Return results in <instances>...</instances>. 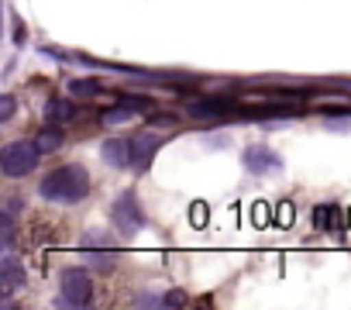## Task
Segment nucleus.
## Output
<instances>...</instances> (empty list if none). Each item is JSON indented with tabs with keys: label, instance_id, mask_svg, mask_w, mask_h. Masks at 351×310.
Segmentation results:
<instances>
[{
	"label": "nucleus",
	"instance_id": "f257e3e1",
	"mask_svg": "<svg viewBox=\"0 0 351 310\" xmlns=\"http://www.w3.org/2000/svg\"><path fill=\"white\" fill-rule=\"evenodd\" d=\"M42 197L52 204H80L90 193V176L83 166H59L56 173H49L42 180Z\"/></svg>",
	"mask_w": 351,
	"mask_h": 310
},
{
	"label": "nucleus",
	"instance_id": "f03ea898",
	"mask_svg": "<svg viewBox=\"0 0 351 310\" xmlns=\"http://www.w3.org/2000/svg\"><path fill=\"white\" fill-rule=\"evenodd\" d=\"M42 159V152L35 141H11L4 145V152H0V166H4L8 176H28Z\"/></svg>",
	"mask_w": 351,
	"mask_h": 310
},
{
	"label": "nucleus",
	"instance_id": "7ed1b4c3",
	"mask_svg": "<svg viewBox=\"0 0 351 310\" xmlns=\"http://www.w3.org/2000/svg\"><path fill=\"white\" fill-rule=\"evenodd\" d=\"M110 221H114V228H117L124 238L138 235V231L145 228V214H141L138 197H134V193H121V197L114 200V207H110Z\"/></svg>",
	"mask_w": 351,
	"mask_h": 310
},
{
	"label": "nucleus",
	"instance_id": "20e7f679",
	"mask_svg": "<svg viewBox=\"0 0 351 310\" xmlns=\"http://www.w3.org/2000/svg\"><path fill=\"white\" fill-rule=\"evenodd\" d=\"M59 286H62V303H69V307H86L93 300V283L83 269H66Z\"/></svg>",
	"mask_w": 351,
	"mask_h": 310
},
{
	"label": "nucleus",
	"instance_id": "39448f33",
	"mask_svg": "<svg viewBox=\"0 0 351 310\" xmlns=\"http://www.w3.org/2000/svg\"><path fill=\"white\" fill-rule=\"evenodd\" d=\"M155 152H158V138H155L152 131H141V134L131 141V166H134L138 173H145V169L152 166V159H155Z\"/></svg>",
	"mask_w": 351,
	"mask_h": 310
},
{
	"label": "nucleus",
	"instance_id": "423d86ee",
	"mask_svg": "<svg viewBox=\"0 0 351 310\" xmlns=\"http://www.w3.org/2000/svg\"><path fill=\"white\" fill-rule=\"evenodd\" d=\"M100 155H104V163H107V166L124 169V166H131V141H124V138H110V141H104Z\"/></svg>",
	"mask_w": 351,
	"mask_h": 310
},
{
	"label": "nucleus",
	"instance_id": "0eeeda50",
	"mask_svg": "<svg viewBox=\"0 0 351 310\" xmlns=\"http://www.w3.org/2000/svg\"><path fill=\"white\" fill-rule=\"evenodd\" d=\"M245 166H248V173H269V169H279V159L269 148L255 145V148L245 152Z\"/></svg>",
	"mask_w": 351,
	"mask_h": 310
},
{
	"label": "nucleus",
	"instance_id": "6e6552de",
	"mask_svg": "<svg viewBox=\"0 0 351 310\" xmlns=\"http://www.w3.org/2000/svg\"><path fill=\"white\" fill-rule=\"evenodd\" d=\"M25 283V272H21V265L8 255L4 262H0V293H4V296H11L18 286Z\"/></svg>",
	"mask_w": 351,
	"mask_h": 310
},
{
	"label": "nucleus",
	"instance_id": "1a4fd4ad",
	"mask_svg": "<svg viewBox=\"0 0 351 310\" xmlns=\"http://www.w3.org/2000/svg\"><path fill=\"white\" fill-rule=\"evenodd\" d=\"M224 110H231V100H224V97L190 100V114H193V117H221Z\"/></svg>",
	"mask_w": 351,
	"mask_h": 310
},
{
	"label": "nucleus",
	"instance_id": "9d476101",
	"mask_svg": "<svg viewBox=\"0 0 351 310\" xmlns=\"http://www.w3.org/2000/svg\"><path fill=\"white\" fill-rule=\"evenodd\" d=\"M45 117H49L52 124H66V121H73V117H76V104H73V100H59V97H56V100H49V104H45Z\"/></svg>",
	"mask_w": 351,
	"mask_h": 310
},
{
	"label": "nucleus",
	"instance_id": "9b49d317",
	"mask_svg": "<svg viewBox=\"0 0 351 310\" xmlns=\"http://www.w3.org/2000/svg\"><path fill=\"white\" fill-rule=\"evenodd\" d=\"M337 221H341V214H337L334 204H320V207L313 211V224H317V231H334Z\"/></svg>",
	"mask_w": 351,
	"mask_h": 310
},
{
	"label": "nucleus",
	"instance_id": "f8f14e48",
	"mask_svg": "<svg viewBox=\"0 0 351 310\" xmlns=\"http://www.w3.org/2000/svg\"><path fill=\"white\" fill-rule=\"evenodd\" d=\"M35 145H38L42 155H52V152L62 145V131H59V124H56V128H42L38 138H35Z\"/></svg>",
	"mask_w": 351,
	"mask_h": 310
},
{
	"label": "nucleus",
	"instance_id": "ddd939ff",
	"mask_svg": "<svg viewBox=\"0 0 351 310\" xmlns=\"http://www.w3.org/2000/svg\"><path fill=\"white\" fill-rule=\"evenodd\" d=\"M69 93L73 97H100V83H93V80H73L69 83Z\"/></svg>",
	"mask_w": 351,
	"mask_h": 310
},
{
	"label": "nucleus",
	"instance_id": "4468645a",
	"mask_svg": "<svg viewBox=\"0 0 351 310\" xmlns=\"http://www.w3.org/2000/svg\"><path fill=\"white\" fill-rule=\"evenodd\" d=\"M117 104H124V107H128V110H134V114H138V110H148V107H152V100H148V97H131V93H124V97H121Z\"/></svg>",
	"mask_w": 351,
	"mask_h": 310
},
{
	"label": "nucleus",
	"instance_id": "2eb2a0df",
	"mask_svg": "<svg viewBox=\"0 0 351 310\" xmlns=\"http://www.w3.org/2000/svg\"><path fill=\"white\" fill-rule=\"evenodd\" d=\"M131 114H134V110H128L124 104H117L114 110H107V114H104V124H121V121H128Z\"/></svg>",
	"mask_w": 351,
	"mask_h": 310
},
{
	"label": "nucleus",
	"instance_id": "dca6fc26",
	"mask_svg": "<svg viewBox=\"0 0 351 310\" xmlns=\"http://www.w3.org/2000/svg\"><path fill=\"white\" fill-rule=\"evenodd\" d=\"M190 221H193L197 228H204V224H207V204H193V211H190Z\"/></svg>",
	"mask_w": 351,
	"mask_h": 310
},
{
	"label": "nucleus",
	"instance_id": "f3484780",
	"mask_svg": "<svg viewBox=\"0 0 351 310\" xmlns=\"http://www.w3.org/2000/svg\"><path fill=\"white\" fill-rule=\"evenodd\" d=\"M14 117V97H0V121Z\"/></svg>",
	"mask_w": 351,
	"mask_h": 310
},
{
	"label": "nucleus",
	"instance_id": "a211bd4d",
	"mask_svg": "<svg viewBox=\"0 0 351 310\" xmlns=\"http://www.w3.org/2000/svg\"><path fill=\"white\" fill-rule=\"evenodd\" d=\"M252 211H255V214H252V221H255L258 228H262V224H269V207H265V204H255Z\"/></svg>",
	"mask_w": 351,
	"mask_h": 310
},
{
	"label": "nucleus",
	"instance_id": "6ab92c4d",
	"mask_svg": "<svg viewBox=\"0 0 351 310\" xmlns=\"http://www.w3.org/2000/svg\"><path fill=\"white\" fill-rule=\"evenodd\" d=\"M279 224H282V228L293 224V204H279Z\"/></svg>",
	"mask_w": 351,
	"mask_h": 310
},
{
	"label": "nucleus",
	"instance_id": "aec40b11",
	"mask_svg": "<svg viewBox=\"0 0 351 310\" xmlns=\"http://www.w3.org/2000/svg\"><path fill=\"white\" fill-rule=\"evenodd\" d=\"M162 300H165V303H172V307H183V303H186V296H183L180 289H169V296H162Z\"/></svg>",
	"mask_w": 351,
	"mask_h": 310
},
{
	"label": "nucleus",
	"instance_id": "412c9836",
	"mask_svg": "<svg viewBox=\"0 0 351 310\" xmlns=\"http://www.w3.org/2000/svg\"><path fill=\"white\" fill-rule=\"evenodd\" d=\"M152 128H176V117H152Z\"/></svg>",
	"mask_w": 351,
	"mask_h": 310
}]
</instances>
